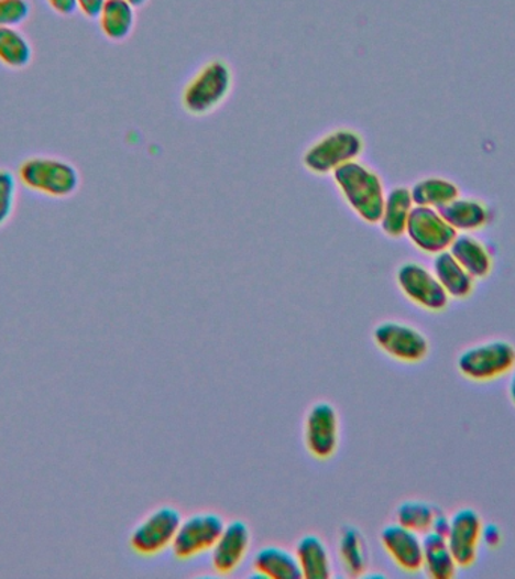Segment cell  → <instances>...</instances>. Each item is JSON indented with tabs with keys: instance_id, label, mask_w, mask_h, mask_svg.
<instances>
[{
	"instance_id": "1",
	"label": "cell",
	"mask_w": 515,
	"mask_h": 579,
	"mask_svg": "<svg viewBox=\"0 0 515 579\" xmlns=\"http://www.w3.org/2000/svg\"><path fill=\"white\" fill-rule=\"evenodd\" d=\"M333 181L341 192L343 201L363 222L375 223L382 218L386 192L382 178L370 166L354 161L335 171Z\"/></svg>"
},
{
	"instance_id": "2",
	"label": "cell",
	"mask_w": 515,
	"mask_h": 579,
	"mask_svg": "<svg viewBox=\"0 0 515 579\" xmlns=\"http://www.w3.org/2000/svg\"><path fill=\"white\" fill-rule=\"evenodd\" d=\"M232 84L234 75L224 61H208L184 87L183 109L194 117H206L215 112L227 101Z\"/></svg>"
},
{
	"instance_id": "3",
	"label": "cell",
	"mask_w": 515,
	"mask_h": 579,
	"mask_svg": "<svg viewBox=\"0 0 515 579\" xmlns=\"http://www.w3.org/2000/svg\"><path fill=\"white\" fill-rule=\"evenodd\" d=\"M365 150V141L353 129H335L306 150L304 166L315 175L333 174L335 171L358 161Z\"/></svg>"
},
{
	"instance_id": "4",
	"label": "cell",
	"mask_w": 515,
	"mask_h": 579,
	"mask_svg": "<svg viewBox=\"0 0 515 579\" xmlns=\"http://www.w3.org/2000/svg\"><path fill=\"white\" fill-rule=\"evenodd\" d=\"M19 181L28 189L52 198L72 197L80 186L76 166L52 157H34L22 163Z\"/></svg>"
},
{
	"instance_id": "5",
	"label": "cell",
	"mask_w": 515,
	"mask_h": 579,
	"mask_svg": "<svg viewBox=\"0 0 515 579\" xmlns=\"http://www.w3.org/2000/svg\"><path fill=\"white\" fill-rule=\"evenodd\" d=\"M515 367V348L506 340L481 342L458 357L457 369L468 381L485 383L509 374Z\"/></svg>"
},
{
	"instance_id": "6",
	"label": "cell",
	"mask_w": 515,
	"mask_h": 579,
	"mask_svg": "<svg viewBox=\"0 0 515 579\" xmlns=\"http://www.w3.org/2000/svg\"><path fill=\"white\" fill-rule=\"evenodd\" d=\"M182 521V513L172 505L153 510L130 533V548L141 557L158 556L174 544Z\"/></svg>"
},
{
	"instance_id": "7",
	"label": "cell",
	"mask_w": 515,
	"mask_h": 579,
	"mask_svg": "<svg viewBox=\"0 0 515 579\" xmlns=\"http://www.w3.org/2000/svg\"><path fill=\"white\" fill-rule=\"evenodd\" d=\"M372 340L380 352L403 364H419L429 353V341L425 334L403 321H382L372 330Z\"/></svg>"
},
{
	"instance_id": "8",
	"label": "cell",
	"mask_w": 515,
	"mask_h": 579,
	"mask_svg": "<svg viewBox=\"0 0 515 579\" xmlns=\"http://www.w3.org/2000/svg\"><path fill=\"white\" fill-rule=\"evenodd\" d=\"M304 443L315 460L332 459L341 443V419L337 407L329 402H317L305 415Z\"/></svg>"
},
{
	"instance_id": "9",
	"label": "cell",
	"mask_w": 515,
	"mask_h": 579,
	"mask_svg": "<svg viewBox=\"0 0 515 579\" xmlns=\"http://www.w3.org/2000/svg\"><path fill=\"white\" fill-rule=\"evenodd\" d=\"M396 284L412 304L428 313H441L448 308L449 296L437 281L435 273L423 264L407 261L396 271Z\"/></svg>"
},
{
	"instance_id": "10",
	"label": "cell",
	"mask_w": 515,
	"mask_h": 579,
	"mask_svg": "<svg viewBox=\"0 0 515 579\" xmlns=\"http://www.w3.org/2000/svg\"><path fill=\"white\" fill-rule=\"evenodd\" d=\"M223 528V517L216 513H195L182 521L174 544L171 546L172 553L178 560H191L210 553Z\"/></svg>"
},
{
	"instance_id": "11",
	"label": "cell",
	"mask_w": 515,
	"mask_h": 579,
	"mask_svg": "<svg viewBox=\"0 0 515 579\" xmlns=\"http://www.w3.org/2000/svg\"><path fill=\"white\" fill-rule=\"evenodd\" d=\"M458 232L445 220L439 210L431 207H413L406 236L413 247L428 255L449 251Z\"/></svg>"
},
{
	"instance_id": "12",
	"label": "cell",
	"mask_w": 515,
	"mask_h": 579,
	"mask_svg": "<svg viewBox=\"0 0 515 579\" xmlns=\"http://www.w3.org/2000/svg\"><path fill=\"white\" fill-rule=\"evenodd\" d=\"M482 520L473 509H461L451 517V532L448 534V545L456 558L458 568L469 569L476 562L481 546Z\"/></svg>"
},
{
	"instance_id": "13",
	"label": "cell",
	"mask_w": 515,
	"mask_h": 579,
	"mask_svg": "<svg viewBox=\"0 0 515 579\" xmlns=\"http://www.w3.org/2000/svg\"><path fill=\"white\" fill-rule=\"evenodd\" d=\"M251 544L252 534L246 522L240 520L228 522L210 550L212 569L220 575L235 572L243 565Z\"/></svg>"
},
{
	"instance_id": "14",
	"label": "cell",
	"mask_w": 515,
	"mask_h": 579,
	"mask_svg": "<svg viewBox=\"0 0 515 579\" xmlns=\"http://www.w3.org/2000/svg\"><path fill=\"white\" fill-rule=\"evenodd\" d=\"M380 542H382L384 553L395 562L396 568L407 573L423 570L424 544L420 534L395 522L382 529Z\"/></svg>"
},
{
	"instance_id": "15",
	"label": "cell",
	"mask_w": 515,
	"mask_h": 579,
	"mask_svg": "<svg viewBox=\"0 0 515 579\" xmlns=\"http://www.w3.org/2000/svg\"><path fill=\"white\" fill-rule=\"evenodd\" d=\"M338 557L343 572L361 578L370 569V546L365 534L355 525H342L338 534Z\"/></svg>"
},
{
	"instance_id": "16",
	"label": "cell",
	"mask_w": 515,
	"mask_h": 579,
	"mask_svg": "<svg viewBox=\"0 0 515 579\" xmlns=\"http://www.w3.org/2000/svg\"><path fill=\"white\" fill-rule=\"evenodd\" d=\"M300 568L302 578L329 579L333 573L332 557L321 537L306 534L300 537L294 549Z\"/></svg>"
},
{
	"instance_id": "17",
	"label": "cell",
	"mask_w": 515,
	"mask_h": 579,
	"mask_svg": "<svg viewBox=\"0 0 515 579\" xmlns=\"http://www.w3.org/2000/svg\"><path fill=\"white\" fill-rule=\"evenodd\" d=\"M432 273L449 296V299H468L475 288V278L449 251L440 252L432 260Z\"/></svg>"
},
{
	"instance_id": "18",
	"label": "cell",
	"mask_w": 515,
	"mask_h": 579,
	"mask_svg": "<svg viewBox=\"0 0 515 579\" xmlns=\"http://www.w3.org/2000/svg\"><path fill=\"white\" fill-rule=\"evenodd\" d=\"M255 577L267 579H300L296 556L281 546H264L253 557Z\"/></svg>"
},
{
	"instance_id": "19",
	"label": "cell",
	"mask_w": 515,
	"mask_h": 579,
	"mask_svg": "<svg viewBox=\"0 0 515 579\" xmlns=\"http://www.w3.org/2000/svg\"><path fill=\"white\" fill-rule=\"evenodd\" d=\"M439 211L449 226L461 234L482 230L490 220V211L485 204L472 198L458 197Z\"/></svg>"
},
{
	"instance_id": "20",
	"label": "cell",
	"mask_w": 515,
	"mask_h": 579,
	"mask_svg": "<svg viewBox=\"0 0 515 579\" xmlns=\"http://www.w3.org/2000/svg\"><path fill=\"white\" fill-rule=\"evenodd\" d=\"M449 252L476 280H485L493 271V259L484 243L470 234H457Z\"/></svg>"
},
{
	"instance_id": "21",
	"label": "cell",
	"mask_w": 515,
	"mask_h": 579,
	"mask_svg": "<svg viewBox=\"0 0 515 579\" xmlns=\"http://www.w3.org/2000/svg\"><path fill=\"white\" fill-rule=\"evenodd\" d=\"M413 207H415V203H413L412 192L407 187H395L386 195L379 223L387 238L399 239L406 234Z\"/></svg>"
},
{
	"instance_id": "22",
	"label": "cell",
	"mask_w": 515,
	"mask_h": 579,
	"mask_svg": "<svg viewBox=\"0 0 515 579\" xmlns=\"http://www.w3.org/2000/svg\"><path fill=\"white\" fill-rule=\"evenodd\" d=\"M423 569L432 579H451L456 577L458 565L449 548L447 537L427 533L423 537Z\"/></svg>"
},
{
	"instance_id": "23",
	"label": "cell",
	"mask_w": 515,
	"mask_h": 579,
	"mask_svg": "<svg viewBox=\"0 0 515 579\" xmlns=\"http://www.w3.org/2000/svg\"><path fill=\"white\" fill-rule=\"evenodd\" d=\"M132 3L127 0H106L100 14V28L103 34L114 43H121L132 35L136 14Z\"/></svg>"
},
{
	"instance_id": "24",
	"label": "cell",
	"mask_w": 515,
	"mask_h": 579,
	"mask_svg": "<svg viewBox=\"0 0 515 579\" xmlns=\"http://www.w3.org/2000/svg\"><path fill=\"white\" fill-rule=\"evenodd\" d=\"M410 192L415 206L431 207L436 210L460 197L458 187L447 178L440 177L423 178L412 187Z\"/></svg>"
},
{
	"instance_id": "25",
	"label": "cell",
	"mask_w": 515,
	"mask_h": 579,
	"mask_svg": "<svg viewBox=\"0 0 515 579\" xmlns=\"http://www.w3.org/2000/svg\"><path fill=\"white\" fill-rule=\"evenodd\" d=\"M31 43L18 28H0V63L14 70H22L31 64Z\"/></svg>"
},
{
	"instance_id": "26",
	"label": "cell",
	"mask_w": 515,
	"mask_h": 579,
	"mask_svg": "<svg viewBox=\"0 0 515 579\" xmlns=\"http://www.w3.org/2000/svg\"><path fill=\"white\" fill-rule=\"evenodd\" d=\"M440 510L436 505L425 503L419 500H408L401 503L396 507L395 517L396 524L403 525L412 532L425 536V534L431 532L432 524Z\"/></svg>"
},
{
	"instance_id": "27",
	"label": "cell",
	"mask_w": 515,
	"mask_h": 579,
	"mask_svg": "<svg viewBox=\"0 0 515 579\" xmlns=\"http://www.w3.org/2000/svg\"><path fill=\"white\" fill-rule=\"evenodd\" d=\"M18 190V177L11 171L0 170V228L6 226L14 214Z\"/></svg>"
},
{
	"instance_id": "28",
	"label": "cell",
	"mask_w": 515,
	"mask_h": 579,
	"mask_svg": "<svg viewBox=\"0 0 515 579\" xmlns=\"http://www.w3.org/2000/svg\"><path fill=\"white\" fill-rule=\"evenodd\" d=\"M31 15L28 0H0V28H18Z\"/></svg>"
},
{
	"instance_id": "29",
	"label": "cell",
	"mask_w": 515,
	"mask_h": 579,
	"mask_svg": "<svg viewBox=\"0 0 515 579\" xmlns=\"http://www.w3.org/2000/svg\"><path fill=\"white\" fill-rule=\"evenodd\" d=\"M502 542V532L497 525L486 524L482 527L481 533V544L485 545L486 548L494 549L501 545Z\"/></svg>"
},
{
	"instance_id": "30",
	"label": "cell",
	"mask_w": 515,
	"mask_h": 579,
	"mask_svg": "<svg viewBox=\"0 0 515 579\" xmlns=\"http://www.w3.org/2000/svg\"><path fill=\"white\" fill-rule=\"evenodd\" d=\"M77 10L84 12V15L88 19H98L100 18L101 11L106 0H76Z\"/></svg>"
},
{
	"instance_id": "31",
	"label": "cell",
	"mask_w": 515,
	"mask_h": 579,
	"mask_svg": "<svg viewBox=\"0 0 515 579\" xmlns=\"http://www.w3.org/2000/svg\"><path fill=\"white\" fill-rule=\"evenodd\" d=\"M48 6L61 15H72L77 10L76 0H47Z\"/></svg>"
},
{
	"instance_id": "32",
	"label": "cell",
	"mask_w": 515,
	"mask_h": 579,
	"mask_svg": "<svg viewBox=\"0 0 515 579\" xmlns=\"http://www.w3.org/2000/svg\"><path fill=\"white\" fill-rule=\"evenodd\" d=\"M449 532H451V517H448L440 512L435 520V524H432L431 532L429 533H436L439 534V536L448 537Z\"/></svg>"
},
{
	"instance_id": "33",
	"label": "cell",
	"mask_w": 515,
	"mask_h": 579,
	"mask_svg": "<svg viewBox=\"0 0 515 579\" xmlns=\"http://www.w3.org/2000/svg\"><path fill=\"white\" fill-rule=\"evenodd\" d=\"M511 379H509V386H508V393L511 402H513V405L515 406V367L514 370L511 371Z\"/></svg>"
},
{
	"instance_id": "34",
	"label": "cell",
	"mask_w": 515,
	"mask_h": 579,
	"mask_svg": "<svg viewBox=\"0 0 515 579\" xmlns=\"http://www.w3.org/2000/svg\"><path fill=\"white\" fill-rule=\"evenodd\" d=\"M127 2L132 3L134 8H141L145 6V3L149 2V0H127Z\"/></svg>"
}]
</instances>
